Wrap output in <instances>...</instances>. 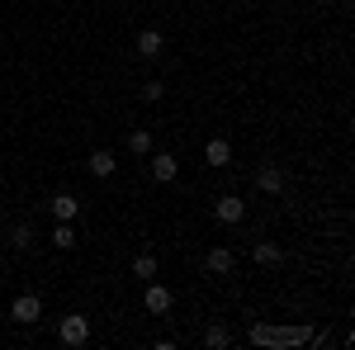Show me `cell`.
Listing matches in <instances>:
<instances>
[{"instance_id":"1","label":"cell","mask_w":355,"mask_h":350,"mask_svg":"<svg viewBox=\"0 0 355 350\" xmlns=\"http://www.w3.org/2000/svg\"><path fill=\"white\" fill-rule=\"evenodd\" d=\"M57 341L71 346V350H81L85 341H90V317H85V313H67L62 326H57Z\"/></svg>"},{"instance_id":"2","label":"cell","mask_w":355,"mask_h":350,"mask_svg":"<svg viewBox=\"0 0 355 350\" xmlns=\"http://www.w3.org/2000/svg\"><path fill=\"white\" fill-rule=\"evenodd\" d=\"M10 317H15V322H38V317H43V298L38 294H19L15 298V303H10Z\"/></svg>"},{"instance_id":"3","label":"cell","mask_w":355,"mask_h":350,"mask_svg":"<svg viewBox=\"0 0 355 350\" xmlns=\"http://www.w3.org/2000/svg\"><path fill=\"white\" fill-rule=\"evenodd\" d=\"M214 218H218V222H227V227H232V222H242V218H246V199H237V194H223L218 204H214Z\"/></svg>"},{"instance_id":"4","label":"cell","mask_w":355,"mask_h":350,"mask_svg":"<svg viewBox=\"0 0 355 350\" xmlns=\"http://www.w3.org/2000/svg\"><path fill=\"white\" fill-rule=\"evenodd\" d=\"M284 185H289V180H284L279 166H261V170H256V189H261V194H284Z\"/></svg>"},{"instance_id":"5","label":"cell","mask_w":355,"mask_h":350,"mask_svg":"<svg viewBox=\"0 0 355 350\" xmlns=\"http://www.w3.org/2000/svg\"><path fill=\"white\" fill-rule=\"evenodd\" d=\"M162 53H166V38L157 33V28H142V33H137V57H147V62H157Z\"/></svg>"},{"instance_id":"6","label":"cell","mask_w":355,"mask_h":350,"mask_svg":"<svg viewBox=\"0 0 355 350\" xmlns=\"http://www.w3.org/2000/svg\"><path fill=\"white\" fill-rule=\"evenodd\" d=\"M204 161L209 166H227L232 161V142H227V137H209V142H204Z\"/></svg>"},{"instance_id":"7","label":"cell","mask_w":355,"mask_h":350,"mask_svg":"<svg viewBox=\"0 0 355 350\" xmlns=\"http://www.w3.org/2000/svg\"><path fill=\"white\" fill-rule=\"evenodd\" d=\"M90 175H95V180H110L114 170H119V161H114V152H105V147H100V152H90Z\"/></svg>"},{"instance_id":"8","label":"cell","mask_w":355,"mask_h":350,"mask_svg":"<svg viewBox=\"0 0 355 350\" xmlns=\"http://www.w3.org/2000/svg\"><path fill=\"white\" fill-rule=\"evenodd\" d=\"M232 265H237V256H232L227 246H214V251L204 256V270H209V274H227Z\"/></svg>"},{"instance_id":"9","label":"cell","mask_w":355,"mask_h":350,"mask_svg":"<svg viewBox=\"0 0 355 350\" xmlns=\"http://www.w3.org/2000/svg\"><path fill=\"white\" fill-rule=\"evenodd\" d=\"M142 303H147V313L162 317V313H171V289H166V284H147V298H142Z\"/></svg>"},{"instance_id":"10","label":"cell","mask_w":355,"mask_h":350,"mask_svg":"<svg viewBox=\"0 0 355 350\" xmlns=\"http://www.w3.org/2000/svg\"><path fill=\"white\" fill-rule=\"evenodd\" d=\"M251 261H256V265H284V251L275 242H256L251 246Z\"/></svg>"},{"instance_id":"11","label":"cell","mask_w":355,"mask_h":350,"mask_svg":"<svg viewBox=\"0 0 355 350\" xmlns=\"http://www.w3.org/2000/svg\"><path fill=\"white\" fill-rule=\"evenodd\" d=\"M175 170H180V166H175V157H171V152H152V175H157V180H175Z\"/></svg>"},{"instance_id":"12","label":"cell","mask_w":355,"mask_h":350,"mask_svg":"<svg viewBox=\"0 0 355 350\" xmlns=\"http://www.w3.org/2000/svg\"><path fill=\"white\" fill-rule=\"evenodd\" d=\"M53 213H57V222H71V218L81 213V199H76V194H57V199H53Z\"/></svg>"},{"instance_id":"13","label":"cell","mask_w":355,"mask_h":350,"mask_svg":"<svg viewBox=\"0 0 355 350\" xmlns=\"http://www.w3.org/2000/svg\"><path fill=\"white\" fill-rule=\"evenodd\" d=\"M128 152H133V157H152V133H147V128H133V133H128Z\"/></svg>"},{"instance_id":"14","label":"cell","mask_w":355,"mask_h":350,"mask_svg":"<svg viewBox=\"0 0 355 350\" xmlns=\"http://www.w3.org/2000/svg\"><path fill=\"white\" fill-rule=\"evenodd\" d=\"M53 246H57V251H71V246H76V232H71V222H57V227H53Z\"/></svg>"},{"instance_id":"15","label":"cell","mask_w":355,"mask_h":350,"mask_svg":"<svg viewBox=\"0 0 355 350\" xmlns=\"http://www.w3.org/2000/svg\"><path fill=\"white\" fill-rule=\"evenodd\" d=\"M133 274L137 279H157V256H147V251L133 256Z\"/></svg>"},{"instance_id":"16","label":"cell","mask_w":355,"mask_h":350,"mask_svg":"<svg viewBox=\"0 0 355 350\" xmlns=\"http://www.w3.org/2000/svg\"><path fill=\"white\" fill-rule=\"evenodd\" d=\"M227 341H232V331H227V326H209V331H204V346H214V350H223Z\"/></svg>"},{"instance_id":"17","label":"cell","mask_w":355,"mask_h":350,"mask_svg":"<svg viewBox=\"0 0 355 350\" xmlns=\"http://www.w3.org/2000/svg\"><path fill=\"white\" fill-rule=\"evenodd\" d=\"M15 246H19V251H28V246H33V227H28V222H19V227H15Z\"/></svg>"},{"instance_id":"18","label":"cell","mask_w":355,"mask_h":350,"mask_svg":"<svg viewBox=\"0 0 355 350\" xmlns=\"http://www.w3.org/2000/svg\"><path fill=\"white\" fill-rule=\"evenodd\" d=\"M162 95H166V85H162V81H147V85H142V100H147V105H157Z\"/></svg>"}]
</instances>
